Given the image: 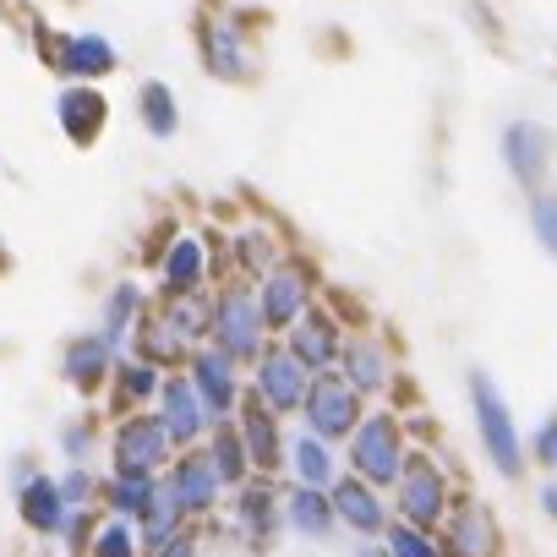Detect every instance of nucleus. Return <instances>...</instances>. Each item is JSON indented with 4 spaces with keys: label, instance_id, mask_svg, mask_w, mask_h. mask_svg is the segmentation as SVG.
Listing matches in <instances>:
<instances>
[{
    "label": "nucleus",
    "instance_id": "obj_1",
    "mask_svg": "<svg viewBox=\"0 0 557 557\" xmlns=\"http://www.w3.org/2000/svg\"><path fill=\"white\" fill-rule=\"evenodd\" d=\"M213 339L224 345V356H240L251 361L257 345H262V312L246 290H224L219 307H213Z\"/></svg>",
    "mask_w": 557,
    "mask_h": 557
},
{
    "label": "nucleus",
    "instance_id": "obj_11",
    "mask_svg": "<svg viewBox=\"0 0 557 557\" xmlns=\"http://www.w3.org/2000/svg\"><path fill=\"white\" fill-rule=\"evenodd\" d=\"M61 126L72 143H94L104 132V94L94 88H66L61 94Z\"/></svg>",
    "mask_w": 557,
    "mask_h": 557
},
{
    "label": "nucleus",
    "instance_id": "obj_43",
    "mask_svg": "<svg viewBox=\"0 0 557 557\" xmlns=\"http://www.w3.org/2000/svg\"><path fill=\"white\" fill-rule=\"evenodd\" d=\"M367 557H383V552H367Z\"/></svg>",
    "mask_w": 557,
    "mask_h": 557
},
{
    "label": "nucleus",
    "instance_id": "obj_2",
    "mask_svg": "<svg viewBox=\"0 0 557 557\" xmlns=\"http://www.w3.org/2000/svg\"><path fill=\"white\" fill-rule=\"evenodd\" d=\"M307 416H312V426H318L323 437L356 432V416H361L356 388H350L345 377H318V383L307 388Z\"/></svg>",
    "mask_w": 557,
    "mask_h": 557
},
{
    "label": "nucleus",
    "instance_id": "obj_39",
    "mask_svg": "<svg viewBox=\"0 0 557 557\" xmlns=\"http://www.w3.org/2000/svg\"><path fill=\"white\" fill-rule=\"evenodd\" d=\"M164 557H197V546H191V541H175V535H170V541H164Z\"/></svg>",
    "mask_w": 557,
    "mask_h": 557
},
{
    "label": "nucleus",
    "instance_id": "obj_15",
    "mask_svg": "<svg viewBox=\"0 0 557 557\" xmlns=\"http://www.w3.org/2000/svg\"><path fill=\"white\" fill-rule=\"evenodd\" d=\"M448 552L454 557H492L497 552V530L481 508H459L454 530H448Z\"/></svg>",
    "mask_w": 557,
    "mask_h": 557
},
{
    "label": "nucleus",
    "instance_id": "obj_40",
    "mask_svg": "<svg viewBox=\"0 0 557 557\" xmlns=\"http://www.w3.org/2000/svg\"><path fill=\"white\" fill-rule=\"evenodd\" d=\"M66 448L83 459V448H88V432H77V426H72V432H66Z\"/></svg>",
    "mask_w": 557,
    "mask_h": 557
},
{
    "label": "nucleus",
    "instance_id": "obj_4",
    "mask_svg": "<svg viewBox=\"0 0 557 557\" xmlns=\"http://www.w3.org/2000/svg\"><path fill=\"white\" fill-rule=\"evenodd\" d=\"M356 470L367 481H394L399 475V432L388 416H372L367 426H356Z\"/></svg>",
    "mask_w": 557,
    "mask_h": 557
},
{
    "label": "nucleus",
    "instance_id": "obj_7",
    "mask_svg": "<svg viewBox=\"0 0 557 557\" xmlns=\"http://www.w3.org/2000/svg\"><path fill=\"white\" fill-rule=\"evenodd\" d=\"M503 153H508L513 175H519L524 186H535V181L546 175V164H552V137H546L541 126L519 121V126H508V137H503Z\"/></svg>",
    "mask_w": 557,
    "mask_h": 557
},
{
    "label": "nucleus",
    "instance_id": "obj_6",
    "mask_svg": "<svg viewBox=\"0 0 557 557\" xmlns=\"http://www.w3.org/2000/svg\"><path fill=\"white\" fill-rule=\"evenodd\" d=\"M301 301H307V273H301V268H273L268 285H262L257 312H262L268 329H290V323L301 318Z\"/></svg>",
    "mask_w": 557,
    "mask_h": 557
},
{
    "label": "nucleus",
    "instance_id": "obj_20",
    "mask_svg": "<svg viewBox=\"0 0 557 557\" xmlns=\"http://www.w3.org/2000/svg\"><path fill=\"white\" fill-rule=\"evenodd\" d=\"M334 513L350 519L356 530H377V524H383V503H377L361 481H345V486L334 492Z\"/></svg>",
    "mask_w": 557,
    "mask_h": 557
},
{
    "label": "nucleus",
    "instance_id": "obj_22",
    "mask_svg": "<svg viewBox=\"0 0 557 557\" xmlns=\"http://www.w3.org/2000/svg\"><path fill=\"white\" fill-rule=\"evenodd\" d=\"M175 519H181V497H175V486H153V497H148V508H143L148 541L164 546V541L175 535Z\"/></svg>",
    "mask_w": 557,
    "mask_h": 557
},
{
    "label": "nucleus",
    "instance_id": "obj_41",
    "mask_svg": "<svg viewBox=\"0 0 557 557\" xmlns=\"http://www.w3.org/2000/svg\"><path fill=\"white\" fill-rule=\"evenodd\" d=\"M541 497H546V513H552V519H557V486H546V492H541Z\"/></svg>",
    "mask_w": 557,
    "mask_h": 557
},
{
    "label": "nucleus",
    "instance_id": "obj_42",
    "mask_svg": "<svg viewBox=\"0 0 557 557\" xmlns=\"http://www.w3.org/2000/svg\"><path fill=\"white\" fill-rule=\"evenodd\" d=\"M285 557H329V552H285Z\"/></svg>",
    "mask_w": 557,
    "mask_h": 557
},
{
    "label": "nucleus",
    "instance_id": "obj_9",
    "mask_svg": "<svg viewBox=\"0 0 557 557\" xmlns=\"http://www.w3.org/2000/svg\"><path fill=\"white\" fill-rule=\"evenodd\" d=\"M202 55H208V66H213L219 77H230V83H240V77L251 72V55H246V45H240V28L224 23V17H213V23L202 28Z\"/></svg>",
    "mask_w": 557,
    "mask_h": 557
},
{
    "label": "nucleus",
    "instance_id": "obj_19",
    "mask_svg": "<svg viewBox=\"0 0 557 557\" xmlns=\"http://www.w3.org/2000/svg\"><path fill=\"white\" fill-rule=\"evenodd\" d=\"M61 513H66L61 486H50L45 475H39V481H23V519H28L34 530H55V524H61Z\"/></svg>",
    "mask_w": 557,
    "mask_h": 557
},
{
    "label": "nucleus",
    "instance_id": "obj_8",
    "mask_svg": "<svg viewBox=\"0 0 557 557\" xmlns=\"http://www.w3.org/2000/svg\"><path fill=\"white\" fill-rule=\"evenodd\" d=\"M164 454H170V432H164V421H126L121 437H115V459H121V470H153Z\"/></svg>",
    "mask_w": 557,
    "mask_h": 557
},
{
    "label": "nucleus",
    "instance_id": "obj_33",
    "mask_svg": "<svg viewBox=\"0 0 557 557\" xmlns=\"http://www.w3.org/2000/svg\"><path fill=\"white\" fill-rule=\"evenodd\" d=\"M535 235H541L546 251L557 257V197H541V202H535Z\"/></svg>",
    "mask_w": 557,
    "mask_h": 557
},
{
    "label": "nucleus",
    "instance_id": "obj_10",
    "mask_svg": "<svg viewBox=\"0 0 557 557\" xmlns=\"http://www.w3.org/2000/svg\"><path fill=\"white\" fill-rule=\"evenodd\" d=\"M405 513L416 524H432L443 513V475L432 470V459H410V470H405Z\"/></svg>",
    "mask_w": 557,
    "mask_h": 557
},
{
    "label": "nucleus",
    "instance_id": "obj_17",
    "mask_svg": "<svg viewBox=\"0 0 557 557\" xmlns=\"http://www.w3.org/2000/svg\"><path fill=\"white\" fill-rule=\"evenodd\" d=\"M197 285H202V246L186 235V240H175L170 257H164V290H170V296H191Z\"/></svg>",
    "mask_w": 557,
    "mask_h": 557
},
{
    "label": "nucleus",
    "instance_id": "obj_13",
    "mask_svg": "<svg viewBox=\"0 0 557 557\" xmlns=\"http://www.w3.org/2000/svg\"><path fill=\"white\" fill-rule=\"evenodd\" d=\"M296 329V361L301 367H334V356H339V334H334V323L329 318H296L290 323Z\"/></svg>",
    "mask_w": 557,
    "mask_h": 557
},
{
    "label": "nucleus",
    "instance_id": "obj_14",
    "mask_svg": "<svg viewBox=\"0 0 557 557\" xmlns=\"http://www.w3.org/2000/svg\"><path fill=\"white\" fill-rule=\"evenodd\" d=\"M55 66H66V72H77V77H104L110 66H115V50L99 39V34H83V39H61L55 45Z\"/></svg>",
    "mask_w": 557,
    "mask_h": 557
},
{
    "label": "nucleus",
    "instance_id": "obj_28",
    "mask_svg": "<svg viewBox=\"0 0 557 557\" xmlns=\"http://www.w3.org/2000/svg\"><path fill=\"white\" fill-rule=\"evenodd\" d=\"M143 350H148L153 361H175V356L186 350V334H181L170 318H159V323H148V329H143Z\"/></svg>",
    "mask_w": 557,
    "mask_h": 557
},
{
    "label": "nucleus",
    "instance_id": "obj_3",
    "mask_svg": "<svg viewBox=\"0 0 557 557\" xmlns=\"http://www.w3.org/2000/svg\"><path fill=\"white\" fill-rule=\"evenodd\" d=\"M475 416H481V437H486V448H492L497 470H503V475H513V470H519V437H513L508 405L497 399L492 377H475Z\"/></svg>",
    "mask_w": 557,
    "mask_h": 557
},
{
    "label": "nucleus",
    "instance_id": "obj_12",
    "mask_svg": "<svg viewBox=\"0 0 557 557\" xmlns=\"http://www.w3.org/2000/svg\"><path fill=\"white\" fill-rule=\"evenodd\" d=\"M202 421H208V410H202L197 388H191V383H164V432H170V443L197 437Z\"/></svg>",
    "mask_w": 557,
    "mask_h": 557
},
{
    "label": "nucleus",
    "instance_id": "obj_18",
    "mask_svg": "<svg viewBox=\"0 0 557 557\" xmlns=\"http://www.w3.org/2000/svg\"><path fill=\"white\" fill-rule=\"evenodd\" d=\"M197 399H202V410H213V416H224L230 410V399H235V383H230V361L224 356H197Z\"/></svg>",
    "mask_w": 557,
    "mask_h": 557
},
{
    "label": "nucleus",
    "instance_id": "obj_32",
    "mask_svg": "<svg viewBox=\"0 0 557 557\" xmlns=\"http://www.w3.org/2000/svg\"><path fill=\"white\" fill-rule=\"evenodd\" d=\"M240 513H246V524H251L257 535H268V530H273V497H268V492H246Z\"/></svg>",
    "mask_w": 557,
    "mask_h": 557
},
{
    "label": "nucleus",
    "instance_id": "obj_38",
    "mask_svg": "<svg viewBox=\"0 0 557 557\" xmlns=\"http://www.w3.org/2000/svg\"><path fill=\"white\" fill-rule=\"evenodd\" d=\"M535 448H541V459H546V465H557V421H546V426H541Z\"/></svg>",
    "mask_w": 557,
    "mask_h": 557
},
{
    "label": "nucleus",
    "instance_id": "obj_23",
    "mask_svg": "<svg viewBox=\"0 0 557 557\" xmlns=\"http://www.w3.org/2000/svg\"><path fill=\"white\" fill-rule=\"evenodd\" d=\"M246 448H251V459H257V465H273V459H278L273 416H268V410H257V399L246 405Z\"/></svg>",
    "mask_w": 557,
    "mask_h": 557
},
{
    "label": "nucleus",
    "instance_id": "obj_35",
    "mask_svg": "<svg viewBox=\"0 0 557 557\" xmlns=\"http://www.w3.org/2000/svg\"><path fill=\"white\" fill-rule=\"evenodd\" d=\"M153 394V372L148 367H121V399H143Z\"/></svg>",
    "mask_w": 557,
    "mask_h": 557
},
{
    "label": "nucleus",
    "instance_id": "obj_34",
    "mask_svg": "<svg viewBox=\"0 0 557 557\" xmlns=\"http://www.w3.org/2000/svg\"><path fill=\"white\" fill-rule=\"evenodd\" d=\"M94 557H132V530H126V524H110V530L99 535Z\"/></svg>",
    "mask_w": 557,
    "mask_h": 557
},
{
    "label": "nucleus",
    "instance_id": "obj_26",
    "mask_svg": "<svg viewBox=\"0 0 557 557\" xmlns=\"http://www.w3.org/2000/svg\"><path fill=\"white\" fill-rule=\"evenodd\" d=\"M290 519H296V530H307V535H329V519H334V508L312 492V486H301L296 497H290Z\"/></svg>",
    "mask_w": 557,
    "mask_h": 557
},
{
    "label": "nucleus",
    "instance_id": "obj_27",
    "mask_svg": "<svg viewBox=\"0 0 557 557\" xmlns=\"http://www.w3.org/2000/svg\"><path fill=\"white\" fill-rule=\"evenodd\" d=\"M290 454H296V470H301V481H307V486H323V481L334 475V459H329V448H323L318 437H301Z\"/></svg>",
    "mask_w": 557,
    "mask_h": 557
},
{
    "label": "nucleus",
    "instance_id": "obj_37",
    "mask_svg": "<svg viewBox=\"0 0 557 557\" xmlns=\"http://www.w3.org/2000/svg\"><path fill=\"white\" fill-rule=\"evenodd\" d=\"M88 492H94V481H88V475H83V470H77V475H66V481H61V503H83V497H88Z\"/></svg>",
    "mask_w": 557,
    "mask_h": 557
},
{
    "label": "nucleus",
    "instance_id": "obj_30",
    "mask_svg": "<svg viewBox=\"0 0 557 557\" xmlns=\"http://www.w3.org/2000/svg\"><path fill=\"white\" fill-rule=\"evenodd\" d=\"M132 312H137V290H132V285H121V290L110 296V307H104V345L126 334V318H132Z\"/></svg>",
    "mask_w": 557,
    "mask_h": 557
},
{
    "label": "nucleus",
    "instance_id": "obj_29",
    "mask_svg": "<svg viewBox=\"0 0 557 557\" xmlns=\"http://www.w3.org/2000/svg\"><path fill=\"white\" fill-rule=\"evenodd\" d=\"M148 497H153L148 470H121V481H115V508H121V513H143Z\"/></svg>",
    "mask_w": 557,
    "mask_h": 557
},
{
    "label": "nucleus",
    "instance_id": "obj_36",
    "mask_svg": "<svg viewBox=\"0 0 557 557\" xmlns=\"http://www.w3.org/2000/svg\"><path fill=\"white\" fill-rule=\"evenodd\" d=\"M388 541H394V557H437V552H432V541H421L416 530H394Z\"/></svg>",
    "mask_w": 557,
    "mask_h": 557
},
{
    "label": "nucleus",
    "instance_id": "obj_24",
    "mask_svg": "<svg viewBox=\"0 0 557 557\" xmlns=\"http://www.w3.org/2000/svg\"><path fill=\"white\" fill-rule=\"evenodd\" d=\"M143 121H148L153 137H170V132H175L181 115H175V94H170L164 83H148V88H143Z\"/></svg>",
    "mask_w": 557,
    "mask_h": 557
},
{
    "label": "nucleus",
    "instance_id": "obj_16",
    "mask_svg": "<svg viewBox=\"0 0 557 557\" xmlns=\"http://www.w3.org/2000/svg\"><path fill=\"white\" fill-rule=\"evenodd\" d=\"M213 492H219V470H213V459H208V454L181 459V470H175V497H181V508H208Z\"/></svg>",
    "mask_w": 557,
    "mask_h": 557
},
{
    "label": "nucleus",
    "instance_id": "obj_5",
    "mask_svg": "<svg viewBox=\"0 0 557 557\" xmlns=\"http://www.w3.org/2000/svg\"><path fill=\"white\" fill-rule=\"evenodd\" d=\"M257 388L273 410H296L301 394H307V367L290 356V350H268L262 367H257Z\"/></svg>",
    "mask_w": 557,
    "mask_h": 557
},
{
    "label": "nucleus",
    "instance_id": "obj_21",
    "mask_svg": "<svg viewBox=\"0 0 557 557\" xmlns=\"http://www.w3.org/2000/svg\"><path fill=\"white\" fill-rule=\"evenodd\" d=\"M104 367H110V345H104V339H83V345L66 350V377H72L77 388H94V383L104 377Z\"/></svg>",
    "mask_w": 557,
    "mask_h": 557
},
{
    "label": "nucleus",
    "instance_id": "obj_25",
    "mask_svg": "<svg viewBox=\"0 0 557 557\" xmlns=\"http://www.w3.org/2000/svg\"><path fill=\"white\" fill-rule=\"evenodd\" d=\"M345 367H350V388L361 394V388H383V350L377 345H350L345 350Z\"/></svg>",
    "mask_w": 557,
    "mask_h": 557
},
{
    "label": "nucleus",
    "instance_id": "obj_31",
    "mask_svg": "<svg viewBox=\"0 0 557 557\" xmlns=\"http://www.w3.org/2000/svg\"><path fill=\"white\" fill-rule=\"evenodd\" d=\"M208 459H213L219 481H235V475L246 470V454H240V443H235L230 432H219V437H213V454H208Z\"/></svg>",
    "mask_w": 557,
    "mask_h": 557
}]
</instances>
